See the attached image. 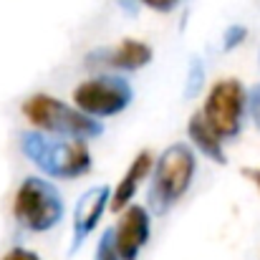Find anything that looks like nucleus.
Here are the masks:
<instances>
[{
	"mask_svg": "<svg viewBox=\"0 0 260 260\" xmlns=\"http://www.w3.org/2000/svg\"><path fill=\"white\" fill-rule=\"evenodd\" d=\"M0 260H41V255L33 253V250H28V248H13V250H8Z\"/></svg>",
	"mask_w": 260,
	"mask_h": 260,
	"instance_id": "f3484780",
	"label": "nucleus"
},
{
	"mask_svg": "<svg viewBox=\"0 0 260 260\" xmlns=\"http://www.w3.org/2000/svg\"><path fill=\"white\" fill-rule=\"evenodd\" d=\"M200 111L222 142L238 139L248 114V91L238 79H220L207 91Z\"/></svg>",
	"mask_w": 260,
	"mask_h": 260,
	"instance_id": "39448f33",
	"label": "nucleus"
},
{
	"mask_svg": "<svg viewBox=\"0 0 260 260\" xmlns=\"http://www.w3.org/2000/svg\"><path fill=\"white\" fill-rule=\"evenodd\" d=\"M18 147L48 179H81L93 170V154L86 142L79 139H61L28 129L18 134Z\"/></svg>",
	"mask_w": 260,
	"mask_h": 260,
	"instance_id": "f257e3e1",
	"label": "nucleus"
},
{
	"mask_svg": "<svg viewBox=\"0 0 260 260\" xmlns=\"http://www.w3.org/2000/svg\"><path fill=\"white\" fill-rule=\"evenodd\" d=\"M93 260H121L119 250H116V240H114V228H106V233L99 238Z\"/></svg>",
	"mask_w": 260,
	"mask_h": 260,
	"instance_id": "4468645a",
	"label": "nucleus"
},
{
	"mask_svg": "<svg viewBox=\"0 0 260 260\" xmlns=\"http://www.w3.org/2000/svg\"><path fill=\"white\" fill-rule=\"evenodd\" d=\"M111 194H114L111 187L96 184V187H88L76 200L74 217H71V253H76L88 240V235L99 228L106 207H111Z\"/></svg>",
	"mask_w": 260,
	"mask_h": 260,
	"instance_id": "6e6552de",
	"label": "nucleus"
},
{
	"mask_svg": "<svg viewBox=\"0 0 260 260\" xmlns=\"http://www.w3.org/2000/svg\"><path fill=\"white\" fill-rule=\"evenodd\" d=\"M207 81V71H205V63L200 56H192L189 63H187V79H184V99H194L200 96V91L205 88Z\"/></svg>",
	"mask_w": 260,
	"mask_h": 260,
	"instance_id": "f8f14e48",
	"label": "nucleus"
},
{
	"mask_svg": "<svg viewBox=\"0 0 260 260\" xmlns=\"http://www.w3.org/2000/svg\"><path fill=\"white\" fill-rule=\"evenodd\" d=\"M63 197L48 177H23L13 197V217L30 233H51L63 220Z\"/></svg>",
	"mask_w": 260,
	"mask_h": 260,
	"instance_id": "20e7f679",
	"label": "nucleus"
},
{
	"mask_svg": "<svg viewBox=\"0 0 260 260\" xmlns=\"http://www.w3.org/2000/svg\"><path fill=\"white\" fill-rule=\"evenodd\" d=\"M248 116H250V121L260 132V84L248 91Z\"/></svg>",
	"mask_w": 260,
	"mask_h": 260,
	"instance_id": "2eb2a0df",
	"label": "nucleus"
},
{
	"mask_svg": "<svg viewBox=\"0 0 260 260\" xmlns=\"http://www.w3.org/2000/svg\"><path fill=\"white\" fill-rule=\"evenodd\" d=\"M154 162H157V159H154V154H152L149 149L137 152V157L132 159V165L126 167V172L121 174V179H119L116 187H114V194H111V210H114V212H124V210L132 205L134 194L139 192V184H142L147 177H152Z\"/></svg>",
	"mask_w": 260,
	"mask_h": 260,
	"instance_id": "9d476101",
	"label": "nucleus"
},
{
	"mask_svg": "<svg viewBox=\"0 0 260 260\" xmlns=\"http://www.w3.org/2000/svg\"><path fill=\"white\" fill-rule=\"evenodd\" d=\"M197 174V154L189 144L174 142L154 162L147 189V207L152 215H167L189 192Z\"/></svg>",
	"mask_w": 260,
	"mask_h": 260,
	"instance_id": "f03ea898",
	"label": "nucleus"
},
{
	"mask_svg": "<svg viewBox=\"0 0 260 260\" xmlns=\"http://www.w3.org/2000/svg\"><path fill=\"white\" fill-rule=\"evenodd\" d=\"M114 3H116V5H119V8L126 13V15H132V18L139 13V5H142L139 0H114Z\"/></svg>",
	"mask_w": 260,
	"mask_h": 260,
	"instance_id": "a211bd4d",
	"label": "nucleus"
},
{
	"mask_svg": "<svg viewBox=\"0 0 260 260\" xmlns=\"http://www.w3.org/2000/svg\"><path fill=\"white\" fill-rule=\"evenodd\" d=\"M240 174L245 177V179H250L255 187L260 189V170H253V167H245V170H240Z\"/></svg>",
	"mask_w": 260,
	"mask_h": 260,
	"instance_id": "6ab92c4d",
	"label": "nucleus"
},
{
	"mask_svg": "<svg viewBox=\"0 0 260 260\" xmlns=\"http://www.w3.org/2000/svg\"><path fill=\"white\" fill-rule=\"evenodd\" d=\"M152 58H154V48L147 41L124 38L111 48L99 46V48L88 51L84 56V63L88 69H111V71L134 74V71H142L144 66H149Z\"/></svg>",
	"mask_w": 260,
	"mask_h": 260,
	"instance_id": "0eeeda50",
	"label": "nucleus"
},
{
	"mask_svg": "<svg viewBox=\"0 0 260 260\" xmlns=\"http://www.w3.org/2000/svg\"><path fill=\"white\" fill-rule=\"evenodd\" d=\"M142 5H147V8H152V10H157V13H172L179 8V3L182 0H139Z\"/></svg>",
	"mask_w": 260,
	"mask_h": 260,
	"instance_id": "dca6fc26",
	"label": "nucleus"
},
{
	"mask_svg": "<svg viewBox=\"0 0 260 260\" xmlns=\"http://www.w3.org/2000/svg\"><path fill=\"white\" fill-rule=\"evenodd\" d=\"M187 139H189L192 147H194L202 157H207L210 162H215V165H225V162H228L225 144H222V139L212 132V126L205 121L202 111H194V114L189 116V121H187Z\"/></svg>",
	"mask_w": 260,
	"mask_h": 260,
	"instance_id": "9b49d317",
	"label": "nucleus"
},
{
	"mask_svg": "<svg viewBox=\"0 0 260 260\" xmlns=\"http://www.w3.org/2000/svg\"><path fill=\"white\" fill-rule=\"evenodd\" d=\"M23 116L43 134L61 139L91 142L104 134V124L93 116L84 114L79 106H71L51 93H33L20 106Z\"/></svg>",
	"mask_w": 260,
	"mask_h": 260,
	"instance_id": "7ed1b4c3",
	"label": "nucleus"
},
{
	"mask_svg": "<svg viewBox=\"0 0 260 260\" xmlns=\"http://www.w3.org/2000/svg\"><path fill=\"white\" fill-rule=\"evenodd\" d=\"M152 238V212L144 205H129L116 228H114V240L121 260H137L139 253L147 248Z\"/></svg>",
	"mask_w": 260,
	"mask_h": 260,
	"instance_id": "1a4fd4ad",
	"label": "nucleus"
},
{
	"mask_svg": "<svg viewBox=\"0 0 260 260\" xmlns=\"http://www.w3.org/2000/svg\"><path fill=\"white\" fill-rule=\"evenodd\" d=\"M245 41H248V28H245L243 23H233V25H228L225 33H222V51L230 53V51L240 48Z\"/></svg>",
	"mask_w": 260,
	"mask_h": 260,
	"instance_id": "ddd939ff",
	"label": "nucleus"
},
{
	"mask_svg": "<svg viewBox=\"0 0 260 260\" xmlns=\"http://www.w3.org/2000/svg\"><path fill=\"white\" fill-rule=\"evenodd\" d=\"M134 101L132 84L119 74H99L74 88V104L93 119H111L126 111Z\"/></svg>",
	"mask_w": 260,
	"mask_h": 260,
	"instance_id": "423d86ee",
	"label": "nucleus"
}]
</instances>
